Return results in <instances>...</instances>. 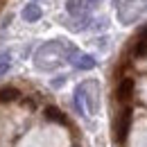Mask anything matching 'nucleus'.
Here are the masks:
<instances>
[{
    "mask_svg": "<svg viewBox=\"0 0 147 147\" xmlns=\"http://www.w3.org/2000/svg\"><path fill=\"white\" fill-rule=\"evenodd\" d=\"M68 52H70V43L50 41V43H45V45L38 48V52L34 55V63H36V68H41V70H52L63 59L68 61Z\"/></svg>",
    "mask_w": 147,
    "mask_h": 147,
    "instance_id": "f257e3e1",
    "label": "nucleus"
},
{
    "mask_svg": "<svg viewBox=\"0 0 147 147\" xmlns=\"http://www.w3.org/2000/svg\"><path fill=\"white\" fill-rule=\"evenodd\" d=\"M113 5L118 9V20L122 25H131L147 11V0H113Z\"/></svg>",
    "mask_w": 147,
    "mask_h": 147,
    "instance_id": "f03ea898",
    "label": "nucleus"
},
{
    "mask_svg": "<svg viewBox=\"0 0 147 147\" xmlns=\"http://www.w3.org/2000/svg\"><path fill=\"white\" fill-rule=\"evenodd\" d=\"M131 115H134V111L131 107H122V109L118 111V115H115V120H113V136H115V140L118 143H125L129 136V127H131Z\"/></svg>",
    "mask_w": 147,
    "mask_h": 147,
    "instance_id": "7ed1b4c3",
    "label": "nucleus"
},
{
    "mask_svg": "<svg viewBox=\"0 0 147 147\" xmlns=\"http://www.w3.org/2000/svg\"><path fill=\"white\" fill-rule=\"evenodd\" d=\"M100 0H68L66 2V11L73 16V18H79V16H88L93 9L97 7Z\"/></svg>",
    "mask_w": 147,
    "mask_h": 147,
    "instance_id": "20e7f679",
    "label": "nucleus"
},
{
    "mask_svg": "<svg viewBox=\"0 0 147 147\" xmlns=\"http://www.w3.org/2000/svg\"><path fill=\"white\" fill-rule=\"evenodd\" d=\"M68 61L73 63L77 70H93L95 68V59L91 55H84V52H79L75 45H70V52H68Z\"/></svg>",
    "mask_w": 147,
    "mask_h": 147,
    "instance_id": "39448f33",
    "label": "nucleus"
},
{
    "mask_svg": "<svg viewBox=\"0 0 147 147\" xmlns=\"http://www.w3.org/2000/svg\"><path fill=\"white\" fill-rule=\"evenodd\" d=\"M134 88H136V82L131 77H122L118 82V86H115V100L120 104H127L129 100L134 97Z\"/></svg>",
    "mask_w": 147,
    "mask_h": 147,
    "instance_id": "423d86ee",
    "label": "nucleus"
},
{
    "mask_svg": "<svg viewBox=\"0 0 147 147\" xmlns=\"http://www.w3.org/2000/svg\"><path fill=\"white\" fill-rule=\"evenodd\" d=\"M41 16H43V11H41V7L36 2H30V5L23 7V20L25 23H36Z\"/></svg>",
    "mask_w": 147,
    "mask_h": 147,
    "instance_id": "0eeeda50",
    "label": "nucleus"
},
{
    "mask_svg": "<svg viewBox=\"0 0 147 147\" xmlns=\"http://www.w3.org/2000/svg\"><path fill=\"white\" fill-rule=\"evenodd\" d=\"M43 115H45V118H48L50 122H57V125H68V118H66V115H63L61 111L57 109V107H52V104L43 109Z\"/></svg>",
    "mask_w": 147,
    "mask_h": 147,
    "instance_id": "6e6552de",
    "label": "nucleus"
},
{
    "mask_svg": "<svg viewBox=\"0 0 147 147\" xmlns=\"http://www.w3.org/2000/svg\"><path fill=\"white\" fill-rule=\"evenodd\" d=\"M14 100H20V91L16 86H2L0 88V102H14Z\"/></svg>",
    "mask_w": 147,
    "mask_h": 147,
    "instance_id": "1a4fd4ad",
    "label": "nucleus"
},
{
    "mask_svg": "<svg viewBox=\"0 0 147 147\" xmlns=\"http://www.w3.org/2000/svg\"><path fill=\"white\" fill-rule=\"evenodd\" d=\"M93 25V20H91V16H79V18H75L68 27L73 30V32H82V30H88Z\"/></svg>",
    "mask_w": 147,
    "mask_h": 147,
    "instance_id": "9d476101",
    "label": "nucleus"
},
{
    "mask_svg": "<svg viewBox=\"0 0 147 147\" xmlns=\"http://www.w3.org/2000/svg\"><path fill=\"white\" fill-rule=\"evenodd\" d=\"M9 68H11V55H9V52H2V55H0V77L7 73Z\"/></svg>",
    "mask_w": 147,
    "mask_h": 147,
    "instance_id": "9b49d317",
    "label": "nucleus"
},
{
    "mask_svg": "<svg viewBox=\"0 0 147 147\" xmlns=\"http://www.w3.org/2000/svg\"><path fill=\"white\" fill-rule=\"evenodd\" d=\"M63 82H66V77L61 75V77H57V79H52V88H59V86H63Z\"/></svg>",
    "mask_w": 147,
    "mask_h": 147,
    "instance_id": "f8f14e48",
    "label": "nucleus"
},
{
    "mask_svg": "<svg viewBox=\"0 0 147 147\" xmlns=\"http://www.w3.org/2000/svg\"><path fill=\"white\" fill-rule=\"evenodd\" d=\"M136 38H140V41H147V25L143 27V30H140V32H138V36H136Z\"/></svg>",
    "mask_w": 147,
    "mask_h": 147,
    "instance_id": "ddd939ff",
    "label": "nucleus"
}]
</instances>
